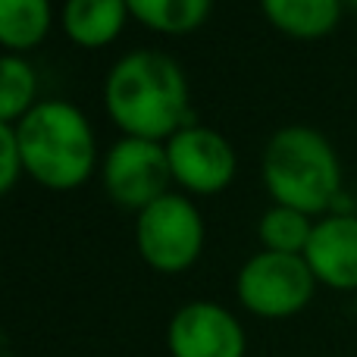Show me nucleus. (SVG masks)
Masks as SVG:
<instances>
[{"instance_id": "nucleus-1", "label": "nucleus", "mask_w": 357, "mask_h": 357, "mask_svg": "<svg viewBox=\"0 0 357 357\" xmlns=\"http://www.w3.org/2000/svg\"><path fill=\"white\" fill-rule=\"evenodd\" d=\"M110 119L129 138L163 142L195 126L188 107V82L173 56L135 50L110 69L104 85Z\"/></svg>"}, {"instance_id": "nucleus-2", "label": "nucleus", "mask_w": 357, "mask_h": 357, "mask_svg": "<svg viewBox=\"0 0 357 357\" xmlns=\"http://www.w3.org/2000/svg\"><path fill=\"white\" fill-rule=\"evenodd\" d=\"M22 169L47 188H79L94 169V132L79 107L66 100L35 104L16 126Z\"/></svg>"}, {"instance_id": "nucleus-3", "label": "nucleus", "mask_w": 357, "mask_h": 357, "mask_svg": "<svg viewBox=\"0 0 357 357\" xmlns=\"http://www.w3.org/2000/svg\"><path fill=\"white\" fill-rule=\"evenodd\" d=\"M264 182L276 204L314 216L335 204L342 167L326 135L307 126H285L264 151Z\"/></svg>"}, {"instance_id": "nucleus-4", "label": "nucleus", "mask_w": 357, "mask_h": 357, "mask_svg": "<svg viewBox=\"0 0 357 357\" xmlns=\"http://www.w3.org/2000/svg\"><path fill=\"white\" fill-rule=\"evenodd\" d=\"M317 289V276L310 273L304 254L260 251L241 266L235 279L238 301L251 314L264 320H285L301 314Z\"/></svg>"}, {"instance_id": "nucleus-5", "label": "nucleus", "mask_w": 357, "mask_h": 357, "mask_svg": "<svg viewBox=\"0 0 357 357\" xmlns=\"http://www.w3.org/2000/svg\"><path fill=\"white\" fill-rule=\"evenodd\" d=\"M135 241L144 264L157 273H182L201 257L204 220L182 195H163L138 213Z\"/></svg>"}, {"instance_id": "nucleus-6", "label": "nucleus", "mask_w": 357, "mask_h": 357, "mask_svg": "<svg viewBox=\"0 0 357 357\" xmlns=\"http://www.w3.org/2000/svg\"><path fill=\"white\" fill-rule=\"evenodd\" d=\"M173 178L169 169L167 144L148 142V138H129L126 135L104 163V188L123 207H132L142 213L157 197L169 195L167 185Z\"/></svg>"}, {"instance_id": "nucleus-7", "label": "nucleus", "mask_w": 357, "mask_h": 357, "mask_svg": "<svg viewBox=\"0 0 357 357\" xmlns=\"http://www.w3.org/2000/svg\"><path fill=\"white\" fill-rule=\"evenodd\" d=\"M173 357H245V329L226 307L213 301H191L176 310L167 329Z\"/></svg>"}, {"instance_id": "nucleus-8", "label": "nucleus", "mask_w": 357, "mask_h": 357, "mask_svg": "<svg viewBox=\"0 0 357 357\" xmlns=\"http://www.w3.org/2000/svg\"><path fill=\"white\" fill-rule=\"evenodd\" d=\"M173 178L195 195H216L235 176V151L220 132L188 126L167 144Z\"/></svg>"}, {"instance_id": "nucleus-9", "label": "nucleus", "mask_w": 357, "mask_h": 357, "mask_svg": "<svg viewBox=\"0 0 357 357\" xmlns=\"http://www.w3.org/2000/svg\"><path fill=\"white\" fill-rule=\"evenodd\" d=\"M310 273L317 282L339 291L357 289V216L333 213L314 222L310 241L304 248Z\"/></svg>"}, {"instance_id": "nucleus-10", "label": "nucleus", "mask_w": 357, "mask_h": 357, "mask_svg": "<svg viewBox=\"0 0 357 357\" xmlns=\"http://www.w3.org/2000/svg\"><path fill=\"white\" fill-rule=\"evenodd\" d=\"M126 16V0H66L63 29L79 47H104L123 31Z\"/></svg>"}, {"instance_id": "nucleus-11", "label": "nucleus", "mask_w": 357, "mask_h": 357, "mask_svg": "<svg viewBox=\"0 0 357 357\" xmlns=\"http://www.w3.org/2000/svg\"><path fill=\"white\" fill-rule=\"evenodd\" d=\"M345 0H260L266 19L291 38L314 41L339 25Z\"/></svg>"}, {"instance_id": "nucleus-12", "label": "nucleus", "mask_w": 357, "mask_h": 357, "mask_svg": "<svg viewBox=\"0 0 357 357\" xmlns=\"http://www.w3.org/2000/svg\"><path fill=\"white\" fill-rule=\"evenodd\" d=\"M50 29V0H0V44L31 50Z\"/></svg>"}, {"instance_id": "nucleus-13", "label": "nucleus", "mask_w": 357, "mask_h": 357, "mask_svg": "<svg viewBox=\"0 0 357 357\" xmlns=\"http://www.w3.org/2000/svg\"><path fill=\"white\" fill-rule=\"evenodd\" d=\"M129 16L163 35H185L210 16V0H126Z\"/></svg>"}, {"instance_id": "nucleus-14", "label": "nucleus", "mask_w": 357, "mask_h": 357, "mask_svg": "<svg viewBox=\"0 0 357 357\" xmlns=\"http://www.w3.org/2000/svg\"><path fill=\"white\" fill-rule=\"evenodd\" d=\"M310 232H314L310 216L301 213V210L282 207V204L266 210L257 226L264 251H279V254H304V248H307V241H310Z\"/></svg>"}, {"instance_id": "nucleus-15", "label": "nucleus", "mask_w": 357, "mask_h": 357, "mask_svg": "<svg viewBox=\"0 0 357 357\" xmlns=\"http://www.w3.org/2000/svg\"><path fill=\"white\" fill-rule=\"evenodd\" d=\"M38 79L22 56H0V123H16L35 107Z\"/></svg>"}, {"instance_id": "nucleus-16", "label": "nucleus", "mask_w": 357, "mask_h": 357, "mask_svg": "<svg viewBox=\"0 0 357 357\" xmlns=\"http://www.w3.org/2000/svg\"><path fill=\"white\" fill-rule=\"evenodd\" d=\"M19 173H22V157H19L16 129L0 123V197L16 185Z\"/></svg>"}, {"instance_id": "nucleus-17", "label": "nucleus", "mask_w": 357, "mask_h": 357, "mask_svg": "<svg viewBox=\"0 0 357 357\" xmlns=\"http://www.w3.org/2000/svg\"><path fill=\"white\" fill-rule=\"evenodd\" d=\"M345 3H351V6H357V0H345Z\"/></svg>"}]
</instances>
